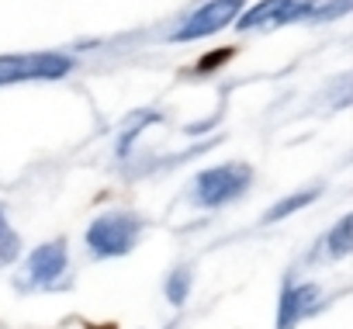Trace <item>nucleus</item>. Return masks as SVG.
<instances>
[{
    "mask_svg": "<svg viewBox=\"0 0 353 329\" xmlns=\"http://www.w3.org/2000/svg\"><path fill=\"white\" fill-rule=\"evenodd\" d=\"M70 59L59 52H25V56H0V83L21 80H56L70 73Z\"/></svg>",
    "mask_w": 353,
    "mask_h": 329,
    "instance_id": "nucleus-1",
    "label": "nucleus"
},
{
    "mask_svg": "<svg viewBox=\"0 0 353 329\" xmlns=\"http://www.w3.org/2000/svg\"><path fill=\"white\" fill-rule=\"evenodd\" d=\"M135 236H139V222L135 219H128V215H104V219H97L90 226L87 243L101 257H118V253H128L135 246Z\"/></svg>",
    "mask_w": 353,
    "mask_h": 329,
    "instance_id": "nucleus-2",
    "label": "nucleus"
},
{
    "mask_svg": "<svg viewBox=\"0 0 353 329\" xmlns=\"http://www.w3.org/2000/svg\"><path fill=\"white\" fill-rule=\"evenodd\" d=\"M246 181H250V170L243 163H229V167H215V170H205L198 177V201L201 205H222V201H232L236 195L246 191Z\"/></svg>",
    "mask_w": 353,
    "mask_h": 329,
    "instance_id": "nucleus-3",
    "label": "nucleus"
},
{
    "mask_svg": "<svg viewBox=\"0 0 353 329\" xmlns=\"http://www.w3.org/2000/svg\"><path fill=\"white\" fill-rule=\"evenodd\" d=\"M239 8H243V0H212V4H205L198 14H191V18H188V25H184L181 32H176L173 39H176V42H194V39H205V35H212V32L225 28L229 21H236Z\"/></svg>",
    "mask_w": 353,
    "mask_h": 329,
    "instance_id": "nucleus-4",
    "label": "nucleus"
},
{
    "mask_svg": "<svg viewBox=\"0 0 353 329\" xmlns=\"http://www.w3.org/2000/svg\"><path fill=\"white\" fill-rule=\"evenodd\" d=\"M312 0H263L256 4L243 21L239 28H260V25H284V21H294L301 14H308Z\"/></svg>",
    "mask_w": 353,
    "mask_h": 329,
    "instance_id": "nucleus-5",
    "label": "nucleus"
},
{
    "mask_svg": "<svg viewBox=\"0 0 353 329\" xmlns=\"http://www.w3.org/2000/svg\"><path fill=\"white\" fill-rule=\"evenodd\" d=\"M63 267H66V246H63V243H46V246H39V250L32 253V260H28V274H32L35 284L56 281Z\"/></svg>",
    "mask_w": 353,
    "mask_h": 329,
    "instance_id": "nucleus-6",
    "label": "nucleus"
},
{
    "mask_svg": "<svg viewBox=\"0 0 353 329\" xmlns=\"http://www.w3.org/2000/svg\"><path fill=\"white\" fill-rule=\"evenodd\" d=\"M315 301V288H301V291H291L288 298H284V315H281V326L288 329V322H291V315H301L308 305Z\"/></svg>",
    "mask_w": 353,
    "mask_h": 329,
    "instance_id": "nucleus-7",
    "label": "nucleus"
},
{
    "mask_svg": "<svg viewBox=\"0 0 353 329\" xmlns=\"http://www.w3.org/2000/svg\"><path fill=\"white\" fill-rule=\"evenodd\" d=\"M350 229H353V219L346 215V219H339V226L332 229V236H329V250H332V257H343V253H350Z\"/></svg>",
    "mask_w": 353,
    "mask_h": 329,
    "instance_id": "nucleus-8",
    "label": "nucleus"
},
{
    "mask_svg": "<svg viewBox=\"0 0 353 329\" xmlns=\"http://www.w3.org/2000/svg\"><path fill=\"white\" fill-rule=\"evenodd\" d=\"M18 253V243H14V232L4 226V219H0V267H4L11 257Z\"/></svg>",
    "mask_w": 353,
    "mask_h": 329,
    "instance_id": "nucleus-9",
    "label": "nucleus"
},
{
    "mask_svg": "<svg viewBox=\"0 0 353 329\" xmlns=\"http://www.w3.org/2000/svg\"><path fill=\"white\" fill-rule=\"evenodd\" d=\"M305 201H312V195H301V198H288V201H284V205H277V208H274V212H270V219H281V215H284V212H291V208H301V205H305Z\"/></svg>",
    "mask_w": 353,
    "mask_h": 329,
    "instance_id": "nucleus-10",
    "label": "nucleus"
}]
</instances>
